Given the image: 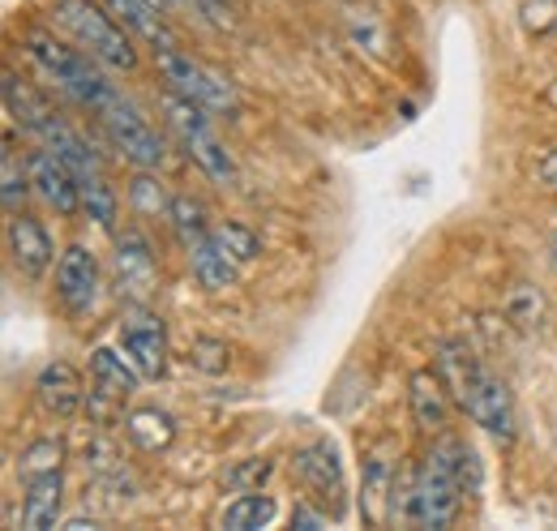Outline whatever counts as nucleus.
<instances>
[{"mask_svg":"<svg viewBox=\"0 0 557 531\" xmlns=\"http://www.w3.org/2000/svg\"><path fill=\"white\" fill-rule=\"evenodd\" d=\"M481 484H485L481 455L459 437H442L424 455L417 480L408 489L404 519L412 528H450L463 510V497L481 493Z\"/></svg>","mask_w":557,"mask_h":531,"instance_id":"obj_1","label":"nucleus"},{"mask_svg":"<svg viewBox=\"0 0 557 531\" xmlns=\"http://www.w3.org/2000/svg\"><path fill=\"white\" fill-rule=\"evenodd\" d=\"M433 369L446 382L455 407L472 424H481L485 433L502 437V442L515 433V398L506 391V382L488 369L463 338H442L437 343V356H433Z\"/></svg>","mask_w":557,"mask_h":531,"instance_id":"obj_2","label":"nucleus"},{"mask_svg":"<svg viewBox=\"0 0 557 531\" xmlns=\"http://www.w3.org/2000/svg\"><path fill=\"white\" fill-rule=\"evenodd\" d=\"M52 13H57V22L70 30L73 39H77L99 65L116 69V73H134V69H138V48H134V39H129L125 26H121L112 13H103L99 4H90V0H57Z\"/></svg>","mask_w":557,"mask_h":531,"instance_id":"obj_3","label":"nucleus"},{"mask_svg":"<svg viewBox=\"0 0 557 531\" xmlns=\"http://www.w3.org/2000/svg\"><path fill=\"white\" fill-rule=\"evenodd\" d=\"M159 108H163V116H168L172 137L185 146V155L207 172L214 185H232V181H236V163H232V155L223 150V141L210 129L207 108H198L194 99H185V95H176V90H163Z\"/></svg>","mask_w":557,"mask_h":531,"instance_id":"obj_4","label":"nucleus"},{"mask_svg":"<svg viewBox=\"0 0 557 531\" xmlns=\"http://www.w3.org/2000/svg\"><path fill=\"white\" fill-rule=\"evenodd\" d=\"M26 48H30V57H35V65L44 69L65 95H70L73 103H82V108H90V112H99L112 95H116V86L112 82H103V73L90 65L95 57L90 52H73L65 48L61 39H52V35H30L26 39Z\"/></svg>","mask_w":557,"mask_h":531,"instance_id":"obj_5","label":"nucleus"},{"mask_svg":"<svg viewBox=\"0 0 557 531\" xmlns=\"http://www.w3.org/2000/svg\"><path fill=\"white\" fill-rule=\"evenodd\" d=\"M95 116H99L103 133L112 137V146H116V150H121L129 163L150 168V172H154V168H163V155H168V150H163V137H159V133L141 121L134 103H125L121 95H112V99H108V103H103Z\"/></svg>","mask_w":557,"mask_h":531,"instance_id":"obj_6","label":"nucleus"},{"mask_svg":"<svg viewBox=\"0 0 557 531\" xmlns=\"http://www.w3.org/2000/svg\"><path fill=\"white\" fill-rule=\"evenodd\" d=\"M159 73H163L168 90H176V95L194 99V103H198V108H207V112H232V108H236L232 86H227L214 69L198 65L194 57H185L181 48L159 52Z\"/></svg>","mask_w":557,"mask_h":531,"instance_id":"obj_7","label":"nucleus"},{"mask_svg":"<svg viewBox=\"0 0 557 531\" xmlns=\"http://www.w3.org/2000/svg\"><path fill=\"white\" fill-rule=\"evenodd\" d=\"M121 347L138 365L141 378H163L168 373V334H163V322L146 305H129L125 309V318H121Z\"/></svg>","mask_w":557,"mask_h":531,"instance_id":"obj_8","label":"nucleus"},{"mask_svg":"<svg viewBox=\"0 0 557 531\" xmlns=\"http://www.w3.org/2000/svg\"><path fill=\"white\" fill-rule=\"evenodd\" d=\"M57 296L73 318L95 313L99 305V258L86 245H70L57 262Z\"/></svg>","mask_w":557,"mask_h":531,"instance_id":"obj_9","label":"nucleus"},{"mask_svg":"<svg viewBox=\"0 0 557 531\" xmlns=\"http://www.w3.org/2000/svg\"><path fill=\"white\" fill-rule=\"evenodd\" d=\"M159 283V266H154V254H150V240L141 236L138 227L121 232L116 236V287L129 305H146L150 292Z\"/></svg>","mask_w":557,"mask_h":531,"instance_id":"obj_10","label":"nucleus"},{"mask_svg":"<svg viewBox=\"0 0 557 531\" xmlns=\"http://www.w3.org/2000/svg\"><path fill=\"white\" fill-rule=\"evenodd\" d=\"M26 168H30V185H35V194L48 201L57 214H77V206H82V181L73 176V168L57 155V150H35L30 159H26Z\"/></svg>","mask_w":557,"mask_h":531,"instance_id":"obj_11","label":"nucleus"},{"mask_svg":"<svg viewBox=\"0 0 557 531\" xmlns=\"http://www.w3.org/2000/svg\"><path fill=\"white\" fill-rule=\"evenodd\" d=\"M4 112H9L13 125H22L30 137H39V141H48L52 133L65 125V121L48 108V99H39L13 69H4Z\"/></svg>","mask_w":557,"mask_h":531,"instance_id":"obj_12","label":"nucleus"},{"mask_svg":"<svg viewBox=\"0 0 557 531\" xmlns=\"http://www.w3.org/2000/svg\"><path fill=\"white\" fill-rule=\"evenodd\" d=\"M9 258L26 279H44L52 258H57L48 227L39 219H30V214H13L9 219Z\"/></svg>","mask_w":557,"mask_h":531,"instance_id":"obj_13","label":"nucleus"},{"mask_svg":"<svg viewBox=\"0 0 557 531\" xmlns=\"http://www.w3.org/2000/svg\"><path fill=\"white\" fill-rule=\"evenodd\" d=\"M292 471H296L300 484L313 489L318 497H331V502H335V497L344 493V464H339V450H335L326 437H318V442H309L305 450H296Z\"/></svg>","mask_w":557,"mask_h":531,"instance_id":"obj_14","label":"nucleus"},{"mask_svg":"<svg viewBox=\"0 0 557 531\" xmlns=\"http://www.w3.org/2000/svg\"><path fill=\"white\" fill-rule=\"evenodd\" d=\"M35 395H39V403H44L52 416L70 420V416H77V407L86 403V386H82V373L73 369L70 360H52V365L39 369Z\"/></svg>","mask_w":557,"mask_h":531,"instance_id":"obj_15","label":"nucleus"},{"mask_svg":"<svg viewBox=\"0 0 557 531\" xmlns=\"http://www.w3.org/2000/svg\"><path fill=\"white\" fill-rule=\"evenodd\" d=\"M408 398H412V420L420 433H442L450 424V391L437 378V369H417L408 382Z\"/></svg>","mask_w":557,"mask_h":531,"instance_id":"obj_16","label":"nucleus"},{"mask_svg":"<svg viewBox=\"0 0 557 531\" xmlns=\"http://www.w3.org/2000/svg\"><path fill=\"white\" fill-rule=\"evenodd\" d=\"M108 9L125 30H134L146 44H154V57L181 48L172 26H168V17H163V4H154V0H108Z\"/></svg>","mask_w":557,"mask_h":531,"instance_id":"obj_17","label":"nucleus"},{"mask_svg":"<svg viewBox=\"0 0 557 531\" xmlns=\"http://www.w3.org/2000/svg\"><path fill=\"white\" fill-rule=\"evenodd\" d=\"M61 502H65V480H61V471H48V476L26 480L22 528H30V531L57 528V519H61Z\"/></svg>","mask_w":557,"mask_h":531,"instance_id":"obj_18","label":"nucleus"},{"mask_svg":"<svg viewBox=\"0 0 557 531\" xmlns=\"http://www.w3.org/2000/svg\"><path fill=\"white\" fill-rule=\"evenodd\" d=\"M90 378H95V386H103V391H112V395H121V398H129L141 386L138 365L125 360V356H116L112 347H95V356H90Z\"/></svg>","mask_w":557,"mask_h":531,"instance_id":"obj_19","label":"nucleus"},{"mask_svg":"<svg viewBox=\"0 0 557 531\" xmlns=\"http://www.w3.org/2000/svg\"><path fill=\"white\" fill-rule=\"evenodd\" d=\"M125 429H129L134 446L146 450V455H159V450H168V446L176 442V420H172L168 411H159V407H138V411H129Z\"/></svg>","mask_w":557,"mask_h":531,"instance_id":"obj_20","label":"nucleus"},{"mask_svg":"<svg viewBox=\"0 0 557 531\" xmlns=\"http://www.w3.org/2000/svg\"><path fill=\"white\" fill-rule=\"evenodd\" d=\"M189 254V266H194V274H198V283L210 287V292H223V287H232L236 283V262L214 245V227H210L207 240H198L194 249H185Z\"/></svg>","mask_w":557,"mask_h":531,"instance_id":"obj_21","label":"nucleus"},{"mask_svg":"<svg viewBox=\"0 0 557 531\" xmlns=\"http://www.w3.org/2000/svg\"><path fill=\"white\" fill-rule=\"evenodd\" d=\"M278 515V502L271 493H258V489H249V493H240L227 510H223V528L227 531H262L271 528V519Z\"/></svg>","mask_w":557,"mask_h":531,"instance_id":"obj_22","label":"nucleus"},{"mask_svg":"<svg viewBox=\"0 0 557 531\" xmlns=\"http://www.w3.org/2000/svg\"><path fill=\"white\" fill-rule=\"evenodd\" d=\"M502 313H506V322H515L519 331H536V326L545 322V296H541L532 283H515L510 296H506V305H502Z\"/></svg>","mask_w":557,"mask_h":531,"instance_id":"obj_23","label":"nucleus"},{"mask_svg":"<svg viewBox=\"0 0 557 531\" xmlns=\"http://www.w3.org/2000/svg\"><path fill=\"white\" fill-rule=\"evenodd\" d=\"M391 493V464L386 459H369L364 464V493H360V510L369 523H382L386 519V497Z\"/></svg>","mask_w":557,"mask_h":531,"instance_id":"obj_24","label":"nucleus"},{"mask_svg":"<svg viewBox=\"0 0 557 531\" xmlns=\"http://www.w3.org/2000/svg\"><path fill=\"white\" fill-rule=\"evenodd\" d=\"M168 223H172V232H176V240H181L185 249H194L198 240H207L210 236L207 210H202V201H194V198H172Z\"/></svg>","mask_w":557,"mask_h":531,"instance_id":"obj_25","label":"nucleus"},{"mask_svg":"<svg viewBox=\"0 0 557 531\" xmlns=\"http://www.w3.org/2000/svg\"><path fill=\"white\" fill-rule=\"evenodd\" d=\"M0 176H4V210H9V214H17L22 198H26V194H30L35 185H30V168H22V163H17V155H13V133H4Z\"/></svg>","mask_w":557,"mask_h":531,"instance_id":"obj_26","label":"nucleus"},{"mask_svg":"<svg viewBox=\"0 0 557 531\" xmlns=\"http://www.w3.org/2000/svg\"><path fill=\"white\" fill-rule=\"evenodd\" d=\"M214 245H219V249H223L236 266L253 262V258L262 254L258 232H253V227H245V223H219V227H214Z\"/></svg>","mask_w":557,"mask_h":531,"instance_id":"obj_27","label":"nucleus"},{"mask_svg":"<svg viewBox=\"0 0 557 531\" xmlns=\"http://www.w3.org/2000/svg\"><path fill=\"white\" fill-rule=\"evenodd\" d=\"M61 459H65V446H61L57 437H39V442H30V446L22 450L17 476H22V484H26V480H35V476L61 471Z\"/></svg>","mask_w":557,"mask_h":531,"instance_id":"obj_28","label":"nucleus"},{"mask_svg":"<svg viewBox=\"0 0 557 531\" xmlns=\"http://www.w3.org/2000/svg\"><path fill=\"white\" fill-rule=\"evenodd\" d=\"M82 206L90 210V219H95L103 232H116V194H112V185H108L99 172L82 181Z\"/></svg>","mask_w":557,"mask_h":531,"instance_id":"obj_29","label":"nucleus"},{"mask_svg":"<svg viewBox=\"0 0 557 531\" xmlns=\"http://www.w3.org/2000/svg\"><path fill=\"white\" fill-rule=\"evenodd\" d=\"M129 201H134V210H138L141 219H168L172 214V201H168V194H163V185L150 176V168H141V176L129 185Z\"/></svg>","mask_w":557,"mask_h":531,"instance_id":"obj_30","label":"nucleus"},{"mask_svg":"<svg viewBox=\"0 0 557 531\" xmlns=\"http://www.w3.org/2000/svg\"><path fill=\"white\" fill-rule=\"evenodd\" d=\"M523 26H528V35L557 30V0H528L523 4Z\"/></svg>","mask_w":557,"mask_h":531,"instance_id":"obj_31","label":"nucleus"},{"mask_svg":"<svg viewBox=\"0 0 557 531\" xmlns=\"http://www.w3.org/2000/svg\"><path fill=\"white\" fill-rule=\"evenodd\" d=\"M275 471L271 459H249L245 467H232L227 471V484L232 489H240V493H249V489H258V484H267V476Z\"/></svg>","mask_w":557,"mask_h":531,"instance_id":"obj_32","label":"nucleus"},{"mask_svg":"<svg viewBox=\"0 0 557 531\" xmlns=\"http://www.w3.org/2000/svg\"><path fill=\"white\" fill-rule=\"evenodd\" d=\"M194 365H198L202 373H223V369H227V343H219V338H198V343H194Z\"/></svg>","mask_w":557,"mask_h":531,"instance_id":"obj_33","label":"nucleus"},{"mask_svg":"<svg viewBox=\"0 0 557 531\" xmlns=\"http://www.w3.org/2000/svg\"><path fill=\"white\" fill-rule=\"evenodd\" d=\"M292 528L322 531V528H331V523H326V515H318V510H309V506H296V515H292Z\"/></svg>","mask_w":557,"mask_h":531,"instance_id":"obj_34","label":"nucleus"},{"mask_svg":"<svg viewBox=\"0 0 557 531\" xmlns=\"http://www.w3.org/2000/svg\"><path fill=\"white\" fill-rule=\"evenodd\" d=\"M536 176H541L545 185H554V189H557V150H554V155H545V159H541V168H536Z\"/></svg>","mask_w":557,"mask_h":531,"instance_id":"obj_35","label":"nucleus"},{"mask_svg":"<svg viewBox=\"0 0 557 531\" xmlns=\"http://www.w3.org/2000/svg\"><path fill=\"white\" fill-rule=\"evenodd\" d=\"M194 4H198L202 13H210V17H223V13H227L236 0H194Z\"/></svg>","mask_w":557,"mask_h":531,"instance_id":"obj_36","label":"nucleus"},{"mask_svg":"<svg viewBox=\"0 0 557 531\" xmlns=\"http://www.w3.org/2000/svg\"><path fill=\"white\" fill-rule=\"evenodd\" d=\"M61 528L65 531H99V523H95V519H65Z\"/></svg>","mask_w":557,"mask_h":531,"instance_id":"obj_37","label":"nucleus"},{"mask_svg":"<svg viewBox=\"0 0 557 531\" xmlns=\"http://www.w3.org/2000/svg\"><path fill=\"white\" fill-rule=\"evenodd\" d=\"M549 249H554V266H557V232H554V240H549Z\"/></svg>","mask_w":557,"mask_h":531,"instance_id":"obj_38","label":"nucleus"},{"mask_svg":"<svg viewBox=\"0 0 557 531\" xmlns=\"http://www.w3.org/2000/svg\"><path fill=\"white\" fill-rule=\"evenodd\" d=\"M549 99H554V103H557V86H554V90H549Z\"/></svg>","mask_w":557,"mask_h":531,"instance_id":"obj_39","label":"nucleus"}]
</instances>
